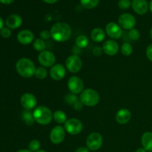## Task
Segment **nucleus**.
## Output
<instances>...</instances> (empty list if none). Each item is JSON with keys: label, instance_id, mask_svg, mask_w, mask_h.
Masks as SVG:
<instances>
[{"label": "nucleus", "instance_id": "obj_34", "mask_svg": "<svg viewBox=\"0 0 152 152\" xmlns=\"http://www.w3.org/2000/svg\"><path fill=\"white\" fill-rule=\"evenodd\" d=\"M40 38L43 40H47L51 37V34H50V31H48V30H43L41 31L39 34Z\"/></svg>", "mask_w": 152, "mask_h": 152}, {"label": "nucleus", "instance_id": "obj_21", "mask_svg": "<svg viewBox=\"0 0 152 152\" xmlns=\"http://www.w3.org/2000/svg\"><path fill=\"white\" fill-rule=\"evenodd\" d=\"M91 37L95 42H101L105 38V31L101 28H95L91 32Z\"/></svg>", "mask_w": 152, "mask_h": 152}, {"label": "nucleus", "instance_id": "obj_39", "mask_svg": "<svg viewBox=\"0 0 152 152\" xmlns=\"http://www.w3.org/2000/svg\"><path fill=\"white\" fill-rule=\"evenodd\" d=\"M14 0H0V2L4 4H10L13 3Z\"/></svg>", "mask_w": 152, "mask_h": 152}, {"label": "nucleus", "instance_id": "obj_19", "mask_svg": "<svg viewBox=\"0 0 152 152\" xmlns=\"http://www.w3.org/2000/svg\"><path fill=\"white\" fill-rule=\"evenodd\" d=\"M22 19L17 14L10 15L5 20V25L10 29H17L22 25Z\"/></svg>", "mask_w": 152, "mask_h": 152}, {"label": "nucleus", "instance_id": "obj_24", "mask_svg": "<svg viewBox=\"0 0 152 152\" xmlns=\"http://www.w3.org/2000/svg\"><path fill=\"white\" fill-rule=\"evenodd\" d=\"M33 47H34V48L37 51L41 53V52L45 50V40L42 39L41 38L36 39H34V41L33 42Z\"/></svg>", "mask_w": 152, "mask_h": 152}, {"label": "nucleus", "instance_id": "obj_14", "mask_svg": "<svg viewBox=\"0 0 152 152\" xmlns=\"http://www.w3.org/2000/svg\"><path fill=\"white\" fill-rule=\"evenodd\" d=\"M50 77L56 81H59L65 77L66 74V68L60 63L55 64L50 69Z\"/></svg>", "mask_w": 152, "mask_h": 152}, {"label": "nucleus", "instance_id": "obj_18", "mask_svg": "<svg viewBox=\"0 0 152 152\" xmlns=\"http://www.w3.org/2000/svg\"><path fill=\"white\" fill-rule=\"evenodd\" d=\"M132 119V113L127 108H121L117 111L115 116L117 123L120 125L127 124Z\"/></svg>", "mask_w": 152, "mask_h": 152}, {"label": "nucleus", "instance_id": "obj_43", "mask_svg": "<svg viewBox=\"0 0 152 152\" xmlns=\"http://www.w3.org/2000/svg\"><path fill=\"white\" fill-rule=\"evenodd\" d=\"M16 152H32L31 151H30L29 149H21L17 151Z\"/></svg>", "mask_w": 152, "mask_h": 152}, {"label": "nucleus", "instance_id": "obj_45", "mask_svg": "<svg viewBox=\"0 0 152 152\" xmlns=\"http://www.w3.org/2000/svg\"><path fill=\"white\" fill-rule=\"evenodd\" d=\"M150 37H151V39H152V28L150 30Z\"/></svg>", "mask_w": 152, "mask_h": 152}, {"label": "nucleus", "instance_id": "obj_10", "mask_svg": "<svg viewBox=\"0 0 152 152\" xmlns=\"http://www.w3.org/2000/svg\"><path fill=\"white\" fill-rule=\"evenodd\" d=\"M118 23L123 29L129 31L132 28H134L136 25V19L131 13H123L119 17Z\"/></svg>", "mask_w": 152, "mask_h": 152}, {"label": "nucleus", "instance_id": "obj_35", "mask_svg": "<svg viewBox=\"0 0 152 152\" xmlns=\"http://www.w3.org/2000/svg\"><path fill=\"white\" fill-rule=\"evenodd\" d=\"M145 54H146V57L148 58V60L152 62V43L148 45V46L147 47Z\"/></svg>", "mask_w": 152, "mask_h": 152}, {"label": "nucleus", "instance_id": "obj_7", "mask_svg": "<svg viewBox=\"0 0 152 152\" xmlns=\"http://www.w3.org/2000/svg\"><path fill=\"white\" fill-rule=\"evenodd\" d=\"M65 68L73 74L78 73L83 68V61L78 55H71L65 60Z\"/></svg>", "mask_w": 152, "mask_h": 152}, {"label": "nucleus", "instance_id": "obj_12", "mask_svg": "<svg viewBox=\"0 0 152 152\" xmlns=\"http://www.w3.org/2000/svg\"><path fill=\"white\" fill-rule=\"evenodd\" d=\"M65 137V130L61 126H56L51 129L50 133V140L53 144H60Z\"/></svg>", "mask_w": 152, "mask_h": 152}, {"label": "nucleus", "instance_id": "obj_15", "mask_svg": "<svg viewBox=\"0 0 152 152\" xmlns=\"http://www.w3.org/2000/svg\"><path fill=\"white\" fill-rule=\"evenodd\" d=\"M102 50L103 53L108 56H114L118 53L120 50V46L118 42L114 39L106 40L102 45Z\"/></svg>", "mask_w": 152, "mask_h": 152}, {"label": "nucleus", "instance_id": "obj_46", "mask_svg": "<svg viewBox=\"0 0 152 152\" xmlns=\"http://www.w3.org/2000/svg\"><path fill=\"white\" fill-rule=\"evenodd\" d=\"M37 152H47L46 151H45V150H42V149H40V150H39L38 151H37Z\"/></svg>", "mask_w": 152, "mask_h": 152}, {"label": "nucleus", "instance_id": "obj_36", "mask_svg": "<svg viewBox=\"0 0 152 152\" xmlns=\"http://www.w3.org/2000/svg\"><path fill=\"white\" fill-rule=\"evenodd\" d=\"M83 106H84V105H83V102H82L80 100L77 101V102H76L74 105H73V107H74V109L77 111H81V110L83 108Z\"/></svg>", "mask_w": 152, "mask_h": 152}, {"label": "nucleus", "instance_id": "obj_29", "mask_svg": "<svg viewBox=\"0 0 152 152\" xmlns=\"http://www.w3.org/2000/svg\"><path fill=\"white\" fill-rule=\"evenodd\" d=\"M78 100V96H77V94H67L66 96H65V102L68 105H74Z\"/></svg>", "mask_w": 152, "mask_h": 152}, {"label": "nucleus", "instance_id": "obj_2", "mask_svg": "<svg viewBox=\"0 0 152 152\" xmlns=\"http://www.w3.org/2000/svg\"><path fill=\"white\" fill-rule=\"evenodd\" d=\"M36 67L34 62L28 58H21L16 62V70L24 78H31L35 75Z\"/></svg>", "mask_w": 152, "mask_h": 152}, {"label": "nucleus", "instance_id": "obj_8", "mask_svg": "<svg viewBox=\"0 0 152 152\" xmlns=\"http://www.w3.org/2000/svg\"><path fill=\"white\" fill-rule=\"evenodd\" d=\"M68 88L70 93L80 94L84 90V83L83 80L77 76H72L68 80Z\"/></svg>", "mask_w": 152, "mask_h": 152}, {"label": "nucleus", "instance_id": "obj_42", "mask_svg": "<svg viewBox=\"0 0 152 152\" xmlns=\"http://www.w3.org/2000/svg\"><path fill=\"white\" fill-rule=\"evenodd\" d=\"M3 25H4V22H3V19L0 17V31H1L3 28H4V27H3Z\"/></svg>", "mask_w": 152, "mask_h": 152}, {"label": "nucleus", "instance_id": "obj_3", "mask_svg": "<svg viewBox=\"0 0 152 152\" xmlns=\"http://www.w3.org/2000/svg\"><path fill=\"white\" fill-rule=\"evenodd\" d=\"M33 115L36 123L42 126L50 124L53 120L52 111L50 108L44 105L36 107L33 111Z\"/></svg>", "mask_w": 152, "mask_h": 152}, {"label": "nucleus", "instance_id": "obj_6", "mask_svg": "<svg viewBox=\"0 0 152 152\" xmlns=\"http://www.w3.org/2000/svg\"><path fill=\"white\" fill-rule=\"evenodd\" d=\"M65 132L71 135L79 134L83 130V124L80 120L77 118L68 119L64 124Z\"/></svg>", "mask_w": 152, "mask_h": 152}, {"label": "nucleus", "instance_id": "obj_25", "mask_svg": "<svg viewBox=\"0 0 152 152\" xmlns=\"http://www.w3.org/2000/svg\"><path fill=\"white\" fill-rule=\"evenodd\" d=\"M80 4L86 9H93L99 4V0H80Z\"/></svg>", "mask_w": 152, "mask_h": 152}, {"label": "nucleus", "instance_id": "obj_32", "mask_svg": "<svg viewBox=\"0 0 152 152\" xmlns=\"http://www.w3.org/2000/svg\"><path fill=\"white\" fill-rule=\"evenodd\" d=\"M132 6L131 0H119L118 7L122 10H128Z\"/></svg>", "mask_w": 152, "mask_h": 152}, {"label": "nucleus", "instance_id": "obj_31", "mask_svg": "<svg viewBox=\"0 0 152 152\" xmlns=\"http://www.w3.org/2000/svg\"><path fill=\"white\" fill-rule=\"evenodd\" d=\"M128 34H129V37L132 41H137L140 37V33L136 28H132L129 30Z\"/></svg>", "mask_w": 152, "mask_h": 152}, {"label": "nucleus", "instance_id": "obj_4", "mask_svg": "<svg viewBox=\"0 0 152 152\" xmlns=\"http://www.w3.org/2000/svg\"><path fill=\"white\" fill-rule=\"evenodd\" d=\"M100 96L96 90L92 88L84 89L80 95V100L83 104L88 107H94L97 105Z\"/></svg>", "mask_w": 152, "mask_h": 152}, {"label": "nucleus", "instance_id": "obj_44", "mask_svg": "<svg viewBox=\"0 0 152 152\" xmlns=\"http://www.w3.org/2000/svg\"><path fill=\"white\" fill-rule=\"evenodd\" d=\"M148 5H149V10H151V12L152 13V0H151V1H150V3Z\"/></svg>", "mask_w": 152, "mask_h": 152}, {"label": "nucleus", "instance_id": "obj_9", "mask_svg": "<svg viewBox=\"0 0 152 152\" xmlns=\"http://www.w3.org/2000/svg\"><path fill=\"white\" fill-rule=\"evenodd\" d=\"M38 62L40 65L45 68H51L55 65L56 56L50 50H44L39 53Z\"/></svg>", "mask_w": 152, "mask_h": 152}, {"label": "nucleus", "instance_id": "obj_1", "mask_svg": "<svg viewBox=\"0 0 152 152\" xmlns=\"http://www.w3.org/2000/svg\"><path fill=\"white\" fill-rule=\"evenodd\" d=\"M50 31L52 39L58 42L68 41L72 34L71 26L65 22H56L53 25Z\"/></svg>", "mask_w": 152, "mask_h": 152}, {"label": "nucleus", "instance_id": "obj_37", "mask_svg": "<svg viewBox=\"0 0 152 152\" xmlns=\"http://www.w3.org/2000/svg\"><path fill=\"white\" fill-rule=\"evenodd\" d=\"M103 53V50H102V48L100 47H96L94 48L93 50V53L94 55H95L96 56H99L102 54Z\"/></svg>", "mask_w": 152, "mask_h": 152}, {"label": "nucleus", "instance_id": "obj_22", "mask_svg": "<svg viewBox=\"0 0 152 152\" xmlns=\"http://www.w3.org/2000/svg\"><path fill=\"white\" fill-rule=\"evenodd\" d=\"M21 117L22 120H23L24 123L27 125V126H33L34 124V115H33V112L28 110H24L21 114Z\"/></svg>", "mask_w": 152, "mask_h": 152}, {"label": "nucleus", "instance_id": "obj_40", "mask_svg": "<svg viewBox=\"0 0 152 152\" xmlns=\"http://www.w3.org/2000/svg\"><path fill=\"white\" fill-rule=\"evenodd\" d=\"M42 1L47 4H54V3L57 2L59 0H42Z\"/></svg>", "mask_w": 152, "mask_h": 152}, {"label": "nucleus", "instance_id": "obj_28", "mask_svg": "<svg viewBox=\"0 0 152 152\" xmlns=\"http://www.w3.org/2000/svg\"><path fill=\"white\" fill-rule=\"evenodd\" d=\"M48 76V71L46 68L45 67H39L36 69L35 77L39 80H44Z\"/></svg>", "mask_w": 152, "mask_h": 152}, {"label": "nucleus", "instance_id": "obj_17", "mask_svg": "<svg viewBox=\"0 0 152 152\" xmlns=\"http://www.w3.org/2000/svg\"><path fill=\"white\" fill-rule=\"evenodd\" d=\"M17 40L22 45H29L34 41V35L30 30H22L17 34Z\"/></svg>", "mask_w": 152, "mask_h": 152}, {"label": "nucleus", "instance_id": "obj_11", "mask_svg": "<svg viewBox=\"0 0 152 152\" xmlns=\"http://www.w3.org/2000/svg\"><path fill=\"white\" fill-rule=\"evenodd\" d=\"M105 33L112 39L116 40L121 38L123 36V28L116 22H108L105 26Z\"/></svg>", "mask_w": 152, "mask_h": 152}, {"label": "nucleus", "instance_id": "obj_38", "mask_svg": "<svg viewBox=\"0 0 152 152\" xmlns=\"http://www.w3.org/2000/svg\"><path fill=\"white\" fill-rule=\"evenodd\" d=\"M75 152H89V149L87 148V147L83 146V147H80V148H77V149L76 150Z\"/></svg>", "mask_w": 152, "mask_h": 152}, {"label": "nucleus", "instance_id": "obj_5", "mask_svg": "<svg viewBox=\"0 0 152 152\" xmlns=\"http://www.w3.org/2000/svg\"><path fill=\"white\" fill-rule=\"evenodd\" d=\"M86 147L90 151H97L102 147L103 143V138L99 133L93 132L86 138Z\"/></svg>", "mask_w": 152, "mask_h": 152}, {"label": "nucleus", "instance_id": "obj_23", "mask_svg": "<svg viewBox=\"0 0 152 152\" xmlns=\"http://www.w3.org/2000/svg\"><path fill=\"white\" fill-rule=\"evenodd\" d=\"M53 119L58 124H65V122L68 120L66 114L61 110H57L53 112Z\"/></svg>", "mask_w": 152, "mask_h": 152}, {"label": "nucleus", "instance_id": "obj_30", "mask_svg": "<svg viewBox=\"0 0 152 152\" xmlns=\"http://www.w3.org/2000/svg\"><path fill=\"white\" fill-rule=\"evenodd\" d=\"M41 143L38 140H32L28 144V149L32 152H37L40 150Z\"/></svg>", "mask_w": 152, "mask_h": 152}, {"label": "nucleus", "instance_id": "obj_16", "mask_svg": "<svg viewBox=\"0 0 152 152\" xmlns=\"http://www.w3.org/2000/svg\"><path fill=\"white\" fill-rule=\"evenodd\" d=\"M132 7L134 11L139 15H144L148 12L149 5L146 0H133Z\"/></svg>", "mask_w": 152, "mask_h": 152}, {"label": "nucleus", "instance_id": "obj_20", "mask_svg": "<svg viewBox=\"0 0 152 152\" xmlns=\"http://www.w3.org/2000/svg\"><path fill=\"white\" fill-rule=\"evenodd\" d=\"M141 143L142 148L147 151L152 152V132H147L142 134L141 137Z\"/></svg>", "mask_w": 152, "mask_h": 152}, {"label": "nucleus", "instance_id": "obj_41", "mask_svg": "<svg viewBox=\"0 0 152 152\" xmlns=\"http://www.w3.org/2000/svg\"><path fill=\"white\" fill-rule=\"evenodd\" d=\"M135 152H147V151L144 148H139L136 150Z\"/></svg>", "mask_w": 152, "mask_h": 152}, {"label": "nucleus", "instance_id": "obj_27", "mask_svg": "<svg viewBox=\"0 0 152 152\" xmlns=\"http://www.w3.org/2000/svg\"><path fill=\"white\" fill-rule=\"evenodd\" d=\"M120 50L121 53H123L124 56H130L132 53H133V48H132V45L129 42H124L120 47Z\"/></svg>", "mask_w": 152, "mask_h": 152}, {"label": "nucleus", "instance_id": "obj_13", "mask_svg": "<svg viewBox=\"0 0 152 152\" xmlns=\"http://www.w3.org/2000/svg\"><path fill=\"white\" fill-rule=\"evenodd\" d=\"M20 103L24 109L31 111V110L34 109L37 106V97L31 93H25L21 96Z\"/></svg>", "mask_w": 152, "mask_h": 152}, {"label": "nucleus", "instance_id": "obj_33", "mask_svg": "<svg viewBox=\"0 0 152 152\" xmlns=\"http://www.w3.org/2000/svg\"><path fill=\"white\" fill-rule=\"evenodd\" d=\"M0 34H1L3 38H9L11 36V31L9 28H3L0 31Z\"/></svg>", "mask_w": 152, "mask_h": 152}, {"label": "nucleus", "instance_id": "obj_26", "mask_svg": "<svg viewBox=\"0 0 152 152\" xmlns=\"http://www.w3.org/2000/svg\"><path fill=\"white\" fill-rule=\"evenodd\" d=\"M76 45L80 48H84L87 47V45L89 43V40L87 37L84 35H80L76 39Z\"/></svg>", "mask_w": 152, "mask_h": 152}]
</instances>
